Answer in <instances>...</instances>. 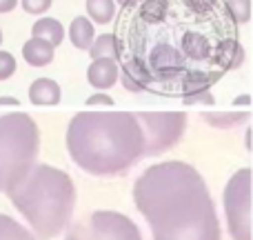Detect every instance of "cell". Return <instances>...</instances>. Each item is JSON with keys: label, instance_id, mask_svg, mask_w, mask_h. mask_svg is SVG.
Segmentation results:
<instances>
[{"label": "cell", "instance_id": "obj_28", "mask_svg": "<svg viewBox=\"0 0 253 240\" xmlns=\"http://www.w3.org/2000/svg\"><path fill=\"white\" fill-rule=\"evenodd\" d=\"M0 45H2V31H0Z\"/></svg>", "mask_w": 253, "mask_h": 240}, {"label": "cell", "instance_id": "obj_22", "mask_svg": "<svg viewBox=\"0 0 253 240\" xmlns=\"http://www.w3.org/2000/svg\"><path fill=\"white\" fill-rule=\"evenodd\" d=\"M87 105L89 107H111L114 105V98L105 92H98V94H93V96L87 98Z\"/></svg>", "mask_w": 253, "mask_h": 240}, {"label": "cell", "instance_id": "obj_3", "mask_svg": "<svg viewBox=\"0 0 253 240\" xmlns=\"http://www.w3.org/2000/svg\"><path fill=\"white\" fill-rule=\"evenodd\" d=\"M67 149L87 174L118 176L144 156V138L131 111H80L67 127Z\"/></svg>", "mask_w": 253, "mask_h": 240}, {"label": "cell", "instance_id": "obj_9", "mask_svg": "<svg viewBox=\"0 0 253 240\" xmlns=\"http://www.w3.org/2000/svg\"><path fill=\"white\" fill-rule=\"evenodd\" d=\"M120 76V69H118V62L114 58H96L91 60L87 69V80L91 87H96L98 92H105V89H111L116 85Z\"/></svg>", "mask_w": 253, "mask_h": 240}, {"label": "cell", "instance_id": "obj_4", "mask_svg": "<svg viewBox=\"0 0 253 240\" xmlns=\"http://www.w3.org/2000/svg\"><path fill=\"white\" fill-rule=\"evenodd\" d=\"M13 207L27 218L40 240L56 238L69 225L76 209V185L71 176L51 165H34L7 192Z\"/></svg>", "mask_w": 253, "mask_h": 240}, {"label": "cell", "instance_id": "obj_10", "mask_svg": "<svg viewBox=\"0 0 253 240\" xmlns=\"http://www.w3.org/2000/svg\"><path fill=\"white\" fill-rule=\"evenodd\" d=\"M62 98L60 85L51 78H38L29 87V100L38 107H53Z\"/></svg>", "mask_w": 253, "mask_h": 240}, {"label": "cell", "instance_id": "obj_13", "mask_svg": "<svg viewBox=\"0 0 253 240\" xmlns=\"http://www.w3.org/2000/svg\"><path fill=\"white\" fill-rule=\"evenodd\" d=\"M96 38V29H93V22L87 16H76L74 22L69 27V40L76 49H89Z\"/></svg>", "mask_w": 253, "mask_h": 240}, {"label": "cell", "instance_id": "obj_18", "mask_svg": "<svg viewBox=\"0 0 253 240\" xmlns=\"http://www.w3.org/2000/svg\"><path fill=\"white\" fill-rule=\"evenodd\" d=\"M87 51L91 56V60H96V58H114V36L111 34L96 36Z\"/></svg>", "mask_w": 253, "mask_h": 240}, {"label": "cell", "instance_id": "obj_6", "mask_svg": "<svg viewBox=\"0 0 253 240\" xmlns=\"http://www.w3.org/2000/svg\"><path fill=\"white\" fill-rule=\"evenodd\" d=\"M135 120L142 129L144 156H158L171 149L187 129V114L182 111H138Z\"/></svg>", "mask_w": 253, "mask_h": 240}, {"label": "cell", "instance_id": "obj_23", "mask_svg": "<svg viewBox=\"0 0 253 240\" xmlns=\"http://www.w3.org/2000/svg\"><path fill=\"white\" fill-rule=\"evenodd\" d=\"M118 78H120V83L125 85V89H126V92H131V94H142V89L138 87V83H135L133 78H129V76H126V74H120Z\"/></svg>", "mask_w": 253, "mask_h": 240}, {"label": "cell", "instance_id": "obj_15", "mask_svg": "<svg viewBox=\"0 0 253 240\" xmlns=\"http://www.w3.org/2000/svg\"><path fill=\"white\" fill-rule=\"evenodd\" d=\"M202 118L209 122L211 127H218V129H229V127H238L242 125V122L249 120V111H218V114H211V111H207V114H202Z\"/></svg>", "mask_w": 253, "mask_h": 240}, {"label": "cell", "instance_id": "obj_11", "mask_svg": "<svg viewBox=\"0 0 253 240\" xmlns=\"http://www.w3.org/2000/svg\"><path fill=\"white\" fill-rule=\"evenodd\" d=\"M53 49L56 47H51L47 40L29 38L22 45V56L31 67H47L53 60Z\"/></svg>", "mask_w": 253, "mask_h": 240}, {"label": "cell", "instance_id": "obj_1", "mask_svg": "<svg viewBox=\"0 0 253 240\" xmlns=\"http://www.w3.org/2000/svg\"><path fill=\"white\" fill-rule=\"evenodd\" d=\"M111 36L118 69L156 96L211 89L245 62L224 0H129Z\"/></svg>", "mask_w": 253, "mask_h": 240}, {"label": "cell", "instance_id": "obj_2", "mask_svg": "<svg viewBox=\"0 0 253 240\" xmlns=\"http://www.w3.org/2000/svg\"><path fill=\"white\" fill-rule=\"evenodd\" d=\"M133 202L151 225L153 240H222L205 178L187 162L147 167L133 185Z\"/></svg>", "mask_w": 253, "mask_h": 240}, {"label": "cell", "instance_id": "obj_21", "mask_svg": "<svg viewBox=\"0 0 253 240\" xmlns=\"http://www.w3.org/2000/svg\"><path fill=\"white\" fill-rule=\"evenodd\" d=\"M20 2H22V9H25L27 13L40 16V13L49 11V7H51L53 0H20Z\"/></svg>", "mask_w": 253, "mask_h": 240}, {"label": "cell", "instance_id": "obj_27", "mask_svg": "<svg viewBox=\"0 0 253 240\" xmlns=\"http://www.w3.org/2000/svg\"><path fill=\"white\" fill-rule=\"evenodd\" d=\"M114 2H118V4H120V7H125V4H126V2H129V0H114Z\"/></svg>", "mask_w": 253, "mask_h": 240}, {"label": "cell", "instance_id": "obj_25", "mask_svg": "<svg viewBox=\"0 0 253 240\" xmlns=\"http://www.w3.org/2000/svg\"><path fill=\"white\" fill-rule=\"evenodd\" d=\"M233 105H240V107L251 105V96H249V94H245V96H238L236 100H233Z\"/></svg>", "mask_w": 253, "mask_h": 240}, {"label": "cell", "instance_id": "obj_24", "mask_svg": "<svg viewBox=\"0 0 253 240\" xmlns=\"http://www.w3.org/2000/svg\"><path fill=\"white\" fill-rule=\"evenodd\" d=\"M18 4V0H0V13H9L13 11Z\"/></svg>", "mask_w": 253, "mask_h": 240}, {"label": "cell", "instance_id": "obj_8", "mask_svg": "<svg viewBox=\"0 0 253 240\" xmlns=\"http://www.w3.org/2000/svg\"><path fill=\"white\" fill-rule=\"evenodd\" d=\"M229 234L233 240H251V169L236 171L224 189Z\"/></svg>", "mask_w": 253, "mask_h": 240}, {"label": "cell", "instance_id": "obj_19", "mask_svg": "<svg viewBox=\"0 0 253 240\" xmlns=\"http://www.w3.org/2000/svg\"><path fill=\"white\" fill-rule=\"evenodd\" d=\"M184 105H213L215 98L211 94V89H200V92H191L182 96Z\"/></svg>", "mask_w": 253, "mask_h": 240}, {"label": "cell", "instance_id": "obj_16", "mask_svg": "<svg viewBox=\"0 0 253 240\" xmlns=\"http://www.w3.org/2000/svg\"><path fill=\"white\" fill-rule=\"evenodd\" d=\"M0 240H36V238L18 220H13L11 216L0 214Z\"/></svg>", "mask_w": 253, "mask_h": 240}, {"label": "cell", "instance_id": "obj_14", "mask_svg": "<svg viewBox=\"0 0 253 240\" xmlns=\"http://www.w3.org/2000/svg\"><path fill=\"white\" fill-rule=\"evenodd\" d=\"M87 16L96 25H107L116 18L114 0H87Z\"/></svg>", "mask_w": 253, "mask_h": 240}, {"label": "cell", "instance_id": "obj_5", "mask_svg": "<svg viewBox=\"0 0 253 240\" xmlns=\"http://www.w3.org/2000/svg\"><path fill=\"white\" fill-rule=\"evenodd\" d=\"M40 129L25 111L0 116V193H7L36 165Z\"/></svg>", "mask_w": 253, "mask_h": 240}, {"label": "cell", "instance_id": "obj_17", "mask_svg": "<svg viewBox=\"0 0 253 240\" xmlns=\"http://www.w3.org/2000/svg\"><path fill=\"white\" fill-rule=\"evenodd\" d=\"M224 7L236 25H247L251 20V0H224Z\"/></svg>", "mask_w": 253, "mask_h": 240}, {"label": "cell", "instance_id": "obj_26", "mask_svg": "<svg viewBox=\"0 0 253 240\" xmlns=\"http://www.w3.org/2000/svg\"><path fill=\"white\" fill-rule=\"evenodd\" d=\"M16 107L18 105V100L16 98H11V96H0V107Z\"/></svg>", "mask_w": 253, "mask_h": 240}, {"label": "cell", "instance_id": "obj_7", "mask_svg": "<svg viewBox=\"0 0 253 240\" xmlns=\"http://www.w3.org/2000/svg\"><path fill=\"white\" fill-rule=\"evenodd\" d=\"M65 240H142V234L129 216L102 209L76 223Z\"/></svg>", "mask_w": 253, "mask_h": 240}, {"label": "cell", "instance_id": "obj_20", "mask_svg": "<svg viewBox=\"0 0 253 240\" xmlns=\"http://www.w3.org/2000/svg\"><path fill=\"white\" fill-rule=\"evenodd\" d=\"M16 71V58L9 51H0V80H7Z\"/></svg>", "mask_w": 253, "mask_h": 240}, {"label": "cell", "instance_id": "obj_12", "mask_svg": "<svg viewBox=\"0 0 253 240\" xmlns=\"http://www.w3.org/2000/svg\"><path fill=\"white\" fill-rule=\"evenodd\" d=\"M31 38L47 40L51 47H58V45L65 40V27H62L60 20H56V18L44 16L34 22V27H31Z\"/></svg>", "mask_w": 253, "mask_h": 240}]
</instances>
